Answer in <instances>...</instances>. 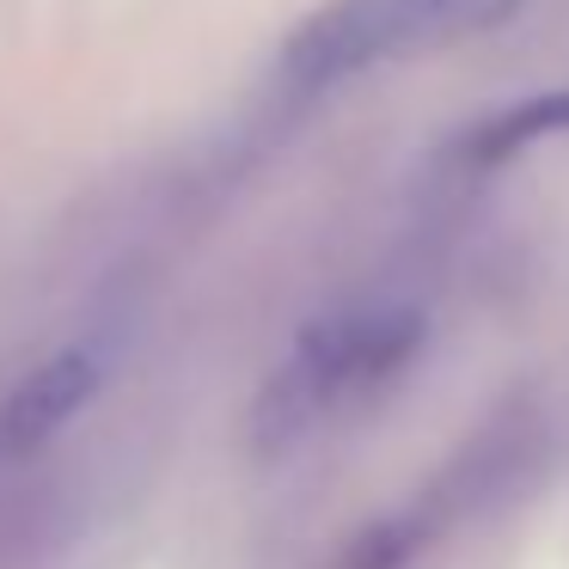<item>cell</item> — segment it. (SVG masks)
I'll list each match as a JSON object with an SVG mask.
<instances>
[{
  "mask_svg": "<svg viewBox=\"0 0 569 569\" xmlns=\"http://www.w3.org/2000/svg\"><path fill=\"white\" fill-rule=\"evenodd\" d=\"M417 343H422V312L410 307H356L337 312V319H319L251 405L258 453L295 447L331 405H343V398L368 392L386 373L405 368L417 356Z\"/></svg>",
  "mask_w": 569,
  "mask_h": 569,
  "instance_id": "obj_1",
  "label": "cell"
},
{
  "mask_svg": "<svg viewBox=\"0 0 569 569\" xmlns=\"http://www.w3.org/2000/svg\"><path fill=\"white\" fill-rule=\"evenodd\" d=\"M515 13L520 0H325L282 43V87L295 99H312L398 50L478 38L508 26Z\"/></svg>",
  "mask_w": 569,
  "mask_h": 569,
  "instance_id": "obj_2",
  "label": "cell"
},
{
  "mask_svg": "<svg viewBox=\"0 0 569 569\" xmlns=\"http://www.w3.org/2000/svg\"><path fill=\"white\" fill-rule=\"evenodd\" d=\"M99 380H104L99 349H80V343L56 349V356L43 361V368H31L26 380L7 392V405H0V453H31V447H43L56 429H68V422L92 405Z\"/></svg>",
  "mask_w": 569,
  "mask_h": 569,
  "instance_id": "obj_3",
  "label": "cell"
},
{
  "mask_svg": "<svg viewBox=\"0 0 569 569\" xmlns=\"http://www.w3.org/2000/svg\"><path fill=\"white\" fill-rule=\"evenodd\" d=\"M545 136H569V92H539V99H527V104L490 111L478 129L459 136V160L466 166H502Z\"/></svg>",
  "mask_w": 569,
  "mask_h": 569,
  "instance_id": "obj_4",
  "label": "cell"
},
{
  "mask_svg": "<svg viewBox=\"0 0 569 569\" xmlns=\"http://www.w3.org/2000/svg\"><path fill=\"white\" fill-rule=\"evenodd\" d=\"M410 551H417V520H380L373 532H361L349 545L337 569H405Z\"/></svg>",
  "mask_w": 569,
  "mask_h": 569,
  "instance_id": "obj_5",
  "label": "cell"
}]
</instances>
